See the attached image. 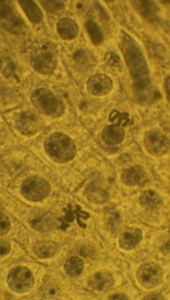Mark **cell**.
Wrapping results in <instances>:
<instances>
[{"instance_id": "d4e9b609", "label": "cell", "mask_w": 170, "mask_h": 300, "mask_svg": "<svg viewBox=\"0 0 170 300\" xmlns=\"http://www.w3.org/2000/svg\"><path fill=\"white\" fill-rule=\"evenodd\" d=\"M11 250L10 243L6 240L0 241V257H3L8 255Z\"/></svg>"}, {"instance_id": "5b68a950", "label": "cell", "mask_w": 170, "mask_h": 300, "mask_svg": "<svg viewBox=\"0 0 170 300\" xmlns=\"http://www.w3.org/2000/svg\"><path fill=\"white\" fill-rule=\"evenodd\" d=\"M144 143L147 150L151 154L161 156L167 153L170 149L168 137L158 130H151L146 135Z\"/></svg>"}, {"instance_id": "7c38bea8", "label": "cell", "mask_w": 170, "mask_h": 300, "mask_svg": "<svg viewBox=\"0 0 170 300\" xmlns=\"http://www.w3.org/2000/svg\"><path fill=\"white\" fill-rule=\"evenodd\" d=\"M59 250V247L57 243L51 241H38L33 246L35 254L42 259L54 257Z\"/></svg>"}, {"instance_id": "ffe728a7", "label": "cell", "mask_w": 170, "mask_h": 300, "mask_svg": "<svg viewBox=\"0 0 170 300\" xmlns=\"http://www.w3.org/2000/svg\"><path fill=\"white\" fill-rule=\"evenodd\" d=\"M52 220L48 217L40 216L30 221L32 227L40 231L49 230L53 226Z\"/></svg>"}, {"instance_id": "5bb4252c", "label": "cell", "mask_w": 170, "mask_h": 300, "mask_svg": "<svg viewBox=\"0 0 170 300\" xmlns=\"http://www.w3.org/2000/svg\"><path fill=\"white\" fill-rule=\"evenodd\" d=\"M110 83L109 79L107 77L98 75L90 79L88 88L89 91L94 95H103L109 91Z\"/></svg>"}, {"instance_id": "9c48e42d", "label": "cell", "mask_w": 170, "mask_h": 300, "mask_svg": "<svg viewBox=\"0 0 170 300\" xmlns=\"http://www.w3.org/2000/svg\"><path fill=\"white\" fill-rule=\"evenodd\" d=\"M124 131L122 127L115 124L106 126L101 133L103 141L109 146L120 144L124 139Z\"/></svg>"}, {"instance_id": "8fae6325", "label": "cell", "mask_w": 170, "mask_h": 300, "mask_svg": "<svg viewBox=\"0 0 170 300\" xmlns=\"http://www.w3.org/2000/svg\"><path fill=\"white\" fill-rule=\"evenodd\" d=\"M127 57L128 63L131 69V72L133 76L134 75L135 80L138 78L140 79V74H142L144 76L148 77V72L146 63L139 52L136 50V52H128Z\"/></svg>"}, {"instance_id": "2e32d148", "label": "cell", "mask_w": 170, "mask_h": 300, "mask_svg": "<svg viewBox=\"0 0 170 300\" xmlns=\"http://www.w3.org/2000/svg\"><path fill=\"white\" fill-rule=\"evenodd\" d=\"M85 194L90 201L98 204L106 202L109 199L108 194L106 191L96 185L88 186L86 190Z\"/></svg>"}, {"instance_id": "4316f807", "label": "cell", "mask_w": 170, "mask_h": 300, "mask_svg": "<svg viewBox=\"0 0 170 300\" xmlns=\"http://www.w3.org/2000/svg\"><path fill=\"white\" fill-rule=\"evenodd\" d=\"M109 300H127L128 297L124 294H116L108 297Z\"/></svg>"}, {"instance_id": "3957f363", "label": "cell", "mask_w": 170, "mask_h": 300, "mask_svg": "<svg viewBox=\"0 0 170 300\" xmlns=\"http://www.w3.org/2000/svg\"><path fill=\"white\" fill-rule=\"evenodd\" d=\"M136 277L145 288L151 289L158 287L163 282L164 273L162 268L153 262L142 265L138 269Z\"/></svg>"}, {"instance_id": "cb8c5ba5", "label": "cell", "mask_w": 170, "mask_h": 300, "mask_svg": "<svg viewBox=\"0 0 170 300\" xmlns=\"http://www.w3.org/2000/svg\"><path fill=\"white\" fill-rule=\"evenodd\" d=\"M74 213L76 214V219L79 226L83 228L86 227V225L80 221V218L87 219L89 218V214L85 211H82L79 206H77L75 210H73Z\"/></svg>"}, {"instance_id": "603a6c76", "label": "cell", "mask_w": 170, "mask_h": 300, "mask_svg": "<svg viewBox=\"0 0 170 300\" xmlns=\"http://www.w3.org/2000/svg\"><path fill=\"white\" fill-rule=\"evenodd\" d=\"M0 235L6 234L10 228V223L8 218L3 213H0Z\"/></svg>"}, {"instance_id": "44dd1931", "label": "cell", "mask_w": 170, "mask_h": 300, "mask_svg": "<svg viewBox=\"0 0 170 300\" xmlns=\"http://www.w3.org/2000/svg\"><path fill=\"white\" fill-rule=\"evenodd\" d=\"M65 215L63 218L59 219V221L62 222V225L59 228L65 231L69 226L70 223L72 222L74 219L73 211L71 210L70 205H68L67 208H64Z\"/></svg>"}, {"instance_id": "7a4b0ae2", "label": "cell", "mask_w": 170, "mask_h": 300, "mask_svg": "<svg viewBox=\"0 0 170 300\" xmlns=\"http://www.w3.org/2000/svg\"><path fill=\"white\" fill-rule=\"evenodd\" d=\"M7 285L14 293L23 294L29 292L34 285V277L31 271L19 266L10 270L6 278Z\"/></svg>"}, {"instance_id": "30bf717a", "label": "cell", "mask_w": 170, "mask_h": 300, "mask_svg": "<svg viewBox=\"0 0 170 300\" xmlns=\"http://www.w3.org/2000/svg\"><path fill=\"white\" fill-rule=\"evenodd\" d=\"M139 203L142 207L148 211H157L161 207L163 200L158 193L148 190L141 194L139 198Z\"/></svg>"}, {"instance_id": "e0dca14e", "label": "cell", "mask_w": 170, "mask_h": 300, "mask_svg": "<svg viewBox=\"0 0 170 300\" xmlns=\"http://www.w3.org/2000/svg\"><path fill=\"white\" fill-rule=\"evenodd\" d=\"M84 262L77 256H72L68 258L64 265L65 273L71 277H76L80 275L83 272Z\"/></svg>"}, {"instance_id": "ba28073f", "label": "cell", "mask_w": 170, "mask_h": 300, "mask_svg": "<svg viewBox=\"0 0 170 300\" xmlns=\"http://www.w3.org/2000/svg\"><path fill=\"white\" fill-rule=\"evenodd\" d=\"M114 280L112 275L108 272H98L88 279V285L95 290L103 292L110 289Z\"/></svg>"}, {"instance_id": "d6986e66", "label": "cell", "mask_w": 170, "mask_h": 300, "mask_svg": "<svg viewBox=\"0 0 170 300\" xmlns=\"http://www.w3.org/2000/svg\"><path fill=\"white\" fill-rule=\"evenodd\" d=\"M109 120L112 124L120 126H125L132 124L128 114L127 113H120L118 111H113L109 116Z\"/></svg>"}, {"instance_id": "ac0fdd59", "label": "cell", "mask_w": 170, "mask_h": 300, "mask_svg": "<svg viewBox=\"0 0 170 300\" xmlns=\"http://www.w3.org/2000/svg\"><path fill=\"white\" fill-rule=\"evenodd\" d=\"M40 292L45 298L54 299L59 295L60 289L54 280L48 278L44 280L41 287Z\"/></svg>"}, {"instance_id": "52a82bcc", "label": "cell", "mask_w": 170, "mask_h": 300, "mask_svg": "<svg viewBox=\"0 0 170 300\" xmlns=\"http://www.w3.org/2000/svg\"><path fill=\"white\" fill-rule=\"evenodd\" d=\"M142 238V232L137 227L131 226L125 229L118 238V245L124 250L134 249Z\"/></svg>"}, {"instance_id": "484cf974", "label": "cell", "mask_w": 170, "mask_h": 300, "mask_svg": "<svg viewBox=\"0 0 170 300\" xmlns=\"http://www.w3.org/2000/svg\"><path fill=\"white\" fill-rule=\"evenodd\" d=\"M165 90L168 99L170 102V75L165 80Z\"/></svg>"}, {"instance_id": "6da1fadb", "label": "cell", "mask_w": 170, "mask_h": 300, "mask_svg": "<svg viewBox=\"0 0 170 300\" xmlns=\"http://www.w3.org/2000/svg\"><path fill=\"white\" fill-rule=\"evenodd\" d=\"M44 150L48 156L57 163H64L72 160L76 150L72 140L66 135L55 133L48 137L44 144Z\"/></svg>"}, {"instance_id": "277c9868", "label": "cell", "mask_w": 170, "mask_h": 300, "mask_svg": "<svg viewBox=\"0 0 170 300\" xmlns=\"http://www.w3.org/2000/svg\"><path fill=\"white\" fill-rule=\"evenodd\" d=\"M49 190L47 182L37 176L27 178L23 182L21 187L22 195L31 201L42 200L48 195Z\"/></svg>"}, {"instance_id": "4fadbf2b", "label": "cell", "mask_w": 170, "mask_h": 300, "mask_svg": "<svg viewBox=\"0 0 170 300\" xmlns=\"http://www.w3.org/2000/svg\"><path fill=\"white\" fill-rule=\"evenodd\" d=\"M17 125L22 133L31 134L37 130L38 122L35 115L30 113H24L18 119Z\"/></svg>"}, {"instance_id": "8992f818", "label": "cell", "mask_w": 170, "mask_h": 300, "mask_svg": "<svg viewBox=\"0 0 170 300\" xmlns=\"http://www.w3.org/2000/svg\"><path fill=\"white\" fill-rule=\"evenodd\" d=\"M31 100L40 112L47 115L57 114L58 109L57 101L49 92L41 89L37 90L32 95Z\"/></svg>"}, {"instance_id": "9a60e30c", "label": "cell", "mask_w": 170, "mask_h": 300, "mask_svg": "<svg viewBox=\"0 0 170 300\" xmlns=\"http://www.w3.org/2000/svg\"><path fill=\"white\" fill-rule=\"evenodd\" d=\"M143 177V169L140 166H134L124 171L122 179L128 185L135 186L140 183Z\"/></svg>"}, {"instance_id": "7402d4cb", "label": "cell", "mask_w": 170, "mask_h": 300, "mask_svg": "<svg viewBox=\"0 0 170 300\" xmlns=\"http://www.w3.org/2000/svg\"><path fill=\"white\" fill-rule=\"evenodd\" d=\"M86 25L88 31L93 41L95 43H100L102 36L98 26L92 22H88Z\"/></svg>"}]
</instances>
